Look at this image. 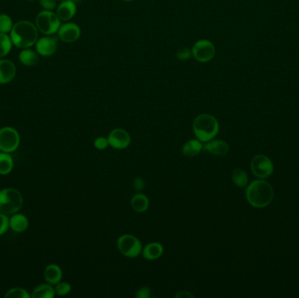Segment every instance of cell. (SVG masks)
Wrapping results in <instances>:
<instances>
[{"instance_id":"1","label":"cell","mask_w":299,"mask_h":298,"mask_svg":"<svg viewBox=\"0 0 299 298\" xmlns=\"http://www.w3.org/2000/svg\"><path fill=\"white\" fill-rule=\"evenodd\" d=\"M10 37L12 44L20 49L31 48L39 39V30L35 24L29 20H20L13 25Z\"/></svg>"},{"instance_id":"2","label":"cell","mask_w":299,"mask_h":298,"mask_svg":"<svg viewBox=\"0 0 299 298\" xmlns=\"http://www.w3.org/2000/svg\"><path fill=\"white\" fill-rule=\"evenodd\" d=\"M246 198L254 208H264L272 202L274 198L272 185L263 179L254 180L246 189Z\"/></svg>"},{"instance_id":"3","label":"cell","mask_w":299,"mask_h":298,"mask_svg":"<svg viewBox=\"0 0 299 298\" xmlns=\"http://www.w3.org/2000/svg\"><path fill=\"white\" fill-rule=\"evenodd\" d=\"M193 130L197 139L206 143L212 140L218 135L220 125L215 116L203 113L195 117L193 123Z\"/></svg>"},{"instance_id":"4","label":"cell","mask_w":299,"mask_h":298,"mask_svg":"<svg viewBox=\"0 0 299 298\" xmlns=\"http://www.w3.org/2000/svg\"><path fill=\"white\" fill-rule=\"evenodd\" d=\"M35 26L39 33L44 35L52 36L58 33L61 26V20L54 11L43 10L36 16Z\"/></svg>"},{"instance_id":"5","label":"cell","mask_w":299,"mask_h":298,"mask_svg":"<svg viewBox=\"0 0 299 298\" xmlns=\"http://www.w3.org/2000/svg\"><path fill=\"white\" fill-rule=\"evenodd\" d=\"M23 205L20 193L13 188H6L0 191V212L11 215L18 212Z\"/></svg>"},{"instance_id":"6","label":"cell","mask_w":299,"mask_h":298,"mask_svg":"<svg viewBox=\"0 0 299 298\" xmlns=\"http://www.w3.org/2000/svg\"><path fill=\"white\" fill-rule=\"evenodd\" d=\"M117 248L120 253L128 258H136L142 253V244L137 237L123 235L117 239Z\"/></svg>"},{"instance_id":"7","label":"cell","mask_w":299,"mask_h":298,"mask_svg":"<svg viewBox=\"0 0 299 298\" xmlns=\"http://www.w3.org/2000/svg\"><path fill=\"white\" fill-rule=\"evenodd\" d=\"M191 54L199 62H208L216 55V47L208 39H200L193 46Z\"/></svg>"},{"instance_id":"8","label":"cell","mask_w":299,"mask_h":298,"mask_svg":"<svg viewBox=\"0 0 299 298\" xmlns=\"http://www.w3.org/2000/svg\"><path fill=\"white\" fill-rule=\"evenodd\" d=\"M20 137L15 129L5 127L0 130V151L6 153L18 149Z\"/></svg>"},{"instance_id":"9","label":"cell","mask_w":299,"mask_h":298,"mask_svg":"<svg viewBox=\"0 0 299 298\" xmlns=\"http://www.w3.org/2000/svg\"><path fill=\"white\" fill-rule=\"evenodd\" d=\"M250 167L254 176L261 179L269 178L274 172L272 161L265 155H258L254 157L252 159Z\"/></svg>"},{"instance_id":"10","label":"cell","mask_w":299,"mask_h":298,"mask_svg":"<svg viewBox=\"0 0 299 298\" xmlns=\"http://www.w3.org/2000/svg\"><path fill=\"white\" fill-rule=\"evenodd\" d=\"M57 34H58V38L61 41L71 44L80 39L81 31L78 25L72 22H67L65 24L60 26Z\"/></svg>"},{"instance_id":"11","label":"cell","mask_w":299,"mask_h":298,"mask_svg":"<svg viewBox=\"0 0 299 298\" xmlns=\"http://www.w3.org/2000/svg\"><path fill=\"white\" fill-rule=\"evenodd\" d=\"M131 140L129 132L123 129H114L109 134V144L114 149H125L129 146Z\"/></svg>"},{"instance_id":"12","label":"cell","mask_w":299,"mask_h":298,"mask_svg":"<svg viewBox=\"0 0 299 298\" xmlns=\"http://www.w3.org/2000/svg\"><path fill=\"white\" fill-rule=\"evenodd\" d=\"M35 49L40 56H52L58 49V38L47 35L41 37L37 40Z\"/></svg>"},{"instance_id":"13","label":"cell","mask_w":299,"mask_h":298,"mask_svg":"<svg viewBox=\"0 0 299 298\" xmlns=\"http://www.w3.org/2000/svg\"><path fill=\"white\" fill-rule=\"evenodd\" d=\"M17 69L12 60L0 59V84H7L15 78Z\"/></svg>"},{"instance_id":"14","label":"cell","mask_w":299,"mask_h":298,"mask_svg":"<svg viewBox=\"0 0 299 298\" xmlns=\"http://www.w3.org/2000/svg\"><path fill=\"white\" fill-rule=\"evenodd\" d=\"M77 11L76 4L72 0H63L60 5L57 6L56 14L60 20L64 22L71 20L75 17Z\"/></svg>"},{"instance_id":"15","label":"cell","mask_w":299,"mask_h":298,"mask_svg":"<svg viewBox=\"0 0 299 298\" xmlns=\"http://www.w3.org/2000/svg\"><path fill=\"white\" fill-rule=\"evenodd\" d=\"M203 150L215 156H225L229 152V146L223 140H212L206 142L203 144Z\"/></svg>"},{"instance_id":"16","label":"cell","mask_w":299,"mask_h":298,"mask_svg":"<svg viewBox=\"0 0 299 298\" xmlns=\"http://www.w3.org/2000/svg\"><path fill=\"white\" fill-rule=\"evenodd\" d=\"M164 253V247L159 242H152L147 244L143 249H142V254L144 259L153 261L157 260L162 257Z\"/></svg>"},{"instance_id":"17","label":"cell","mask_w":299,"mask_h":298,"mask_svg":"<svg viewBox=\"0 0 299 298\" xmlns=\"http://www.w3.org/2000/svg\"><path fill=\"white\" fill-rule=\"evenodd\" d=\"M18 60L24 66H36L39 62V54L37 53V51L33 50L31 48H26L22 49L18 54Z\"/></svg>"},{"instance_id":"18","label":"cell","mask_w":299,"mask_h":298,"mask_svg":"<svg viewBox=\"0 0 299 298\" xmlns=\"http://www.w3.org/2000/svg\"><path fill=\"white\" fill-rule=\"evenodd\" d=\"M203 150V143L199 139H191L186 142L182 147V154L185 157H195Z\"/></svg>"},{"instance_id":"19","label":"cell","mask_w":299,"mask_h":298,"mask_svg":"<svg viewBox=\"0 0 299 298\" xmlns=\"http://www.w3.org/2000/svg\"><path fill=\"white\" fill-rule=\"evenodd\" d=\"M45 279L50 284H57L60 283L62 278V270L58 265L50 264L45 268L44 272Z\"/></svg>"},{"instance_id":"20","label":"cell","mask_w":299,"mask_h":298,"mask_svg":"<svg viewBox=\"0 0 299 298\" xmlns=\"http://www.w3.org/2000/svg\"><path fill=\"white\" fill-rule=\"evenodd\" d=\"M28 219L24 215H13L9 221V226L13 231L22 232L28 227Z\"/></svg>"},{"instance_id":"21","label":"cell","mask_w":299,"mask_h":298,"mask_svg":"<svg viewBox=\"0 0 299 298\" xmlns=\"http://www.w3.org/2000/svg\"><path fill=\"white\" fill-rule=\"evenodd\" d=\"M131 204L136 212H144L149 207V200L144 194H137L132 198Z\"/></svg>"},{"instance_id":"22","label":"cell","mask_w":299,"mask_h":298,"mask_svg":"<svg viewBox=\"0 0 299 298\" xmlns=\"http://www.w3.org/2000/svg\"><path fill=\"white\" fill-rule=\"evenodd\" d=\"M55 295V290L51 285L40 284L33 291V298H53Z\"/></svg>"},{"instance_id":"23","label":"cell","mask_w":299,"mask_h":298,"mask_svg":"<svg viewBox=\"0 0 299 298\" xmlns=\"http://www.w3.org/2000/svg\"><path fill=\"white\" fill-rule=\"evenodd\" d=\"M12 46L13 44L10 35L7 33H0V59H3L9 54Z\"/></svg>"},{"instance_id":"24","label":"cell","mask_w":299,"mask_h":298,"mask_svg":"<svg viewBox=\"0 0 299 298\" xmlns=\"http://www.w3.org/2000/svg\"><path fill=\"white\" fill-rule=\"evenodd\" d=\"M13 168V160L12 157L6 153H0V174L6 175L12 172Z\"/></svg>"},{"instance_id":"25","label":"cell","mask_w":299,"mask_h":298,"mask_svg":"<svg viewBox=\"0 0 299 298\" xmlns=\"http://www.w3.org/2000/svg\"><path fill=\"white\" fill-rule=\"evenodd\" d=\"M232 180L237 187L244 188L248 185V178L247 173L242 169H236L232 173Z\"/></svg>"},{"instance_id":"26","label":"cell","mask_w":299,"mask_h":298,"mask_svg":"<svg viewBox=\"0 0 299 298\" xmlns=\"http://www.w3.org/2000/svg\"><path fill=\"white\" fill-rule=\"evenodd\" d=\"M13 21L6 13L0 14V33H10L13 27Z\"/></svg>"},{"instance_id":"27","label":"cell","mask_w":299,"mask_h":298,"mask_svg":"<svg viewBox=\"0 0 299 298\" xmlns=\"http://www.w3.org/2000/svg\"><path fill=\"white\" fill-rule=\"evenodd\" d=\"M5 297L7 298H30V295L27 293V290L20 289V288H14V289H10L7 291Z\"/></svg>"},{"instance_id":"28","label":"cell","mask_w":299,"mask_h":298,"mask_svg":"<svg viewBox=\"0 0 299 298\" xmlns=\"http://www.w3.org/2000/svg\"><path fill=\"white\" fill-rule=\"evenodd\" d=\"M55 293L59 295H66L71 291V285L68 283H58L55 287Z\"/></svg>"},{"instance_id":"29","label":"cell","mask_w":299,"mask_h":298,"mask_svg":"<svg viewBox=\"0 0 299 298\" xmlns=\"http://www.w3.org/2000/svg\"><path fill=\"white\" fill-rule=\"evenodd\" d=\"M57 0H39V6L46 11H54L57 8Z\"/></svg>"},{"instance_id":"30","label":"cell","mask_w":299,"mask_h":298,"mask_svg":"<svg viewBox=\"0 0 299 298\" xmlns=\"http://www.w3.org/2000/svg\"><path fill=\"white\" fill-rule=\"evenodd\" d=\"M9 219L3 212H0V236L7 231L9 226Z\"/></svg>"},{"instance_id":"31","label":"cell","mask_w":299,"mask_h":298,"mask_svg":"<svg viewBox=\"0 0 299 298\" xmlns=\"http://www.w3.org/2000/svg\"><path fill=\"white\" fill-rule=\"evenodd\" d=\"M191 55H193L191 50L186 48L180 49V50L177 52L176 54L177 58L180 60H189L191 58Z\"/></svg>"},{"instance_id":"32","label":"cell","mask_w":299,"mask_h":298,"mask_svg":"<svg viewBox=\"0 0 299 298\" xmlns=\"http://www.w3.org/2000/svg\"><path fill=\"white\" fill-rule=\"evenodd\" d=\"M94 145H95L96 149L100 150V151L105 150L110 145L108 138H105V137H98V138H96V140L94 141Z\"/></svg>"},{"instance_id":"33","label":"cell","mask_w":299,"mask_h":298,"mask_svg":"<svg viewBox=\"0 0 299 298\" xmlns=\"http://www.w3.org/2000/svg\"><path fill=\"white\" fill-rule=\"evenodd\" d=\"M150 296H151V289L147 286L141 287L136 294L137 298H149Z\"/></svg>"},{"instance_id":"34","label":"cell","mask_w":299,"mask_h":298,"mask_svg":"<svg viewBox=\"0 0 299 298\" xmlns=\"http://www.w3.org/2000/svg\"><path fill=\"white\" fill-rule=\"evenodd\" d=\"M144 185H145V183L142 178H136L133 180V187L136 191H140L144 190Z\"/></svg>"},{"instance_id":"35","label":"cell","mask_w":299,"mask_h":298,"mask_svg":"<svg viewBox=\"0 0 299 298\" xmlns=\"http://www.w3.org/2000/svg\"><path fill=\"white\" fill-rule=\"evenodd\" d=\"M176 298H194V295H191V293L189 292L187 290H180L175 295Z\"/></svg>"},{"instance_id":"36","label":"cell","mask_w":299,"mask_h":298,"mask_svg":"<svg viewBox=\"0 0 299 298\" xmlns=\"http://www.w3.org/2000/svg\"><path fill=\"white\" fill-rule=\"evenodd\" d=\"M124 2H132V1H134V0H123Z\"/></svg>"},{"instance_id":"37","label":"cell","mask_w":299,"mask_h":298,"mask_svg":"<svg viewBox=\"0 0 299 298\" xmlns=\"http://www.w3.org/2000/svg\"><path fill=\"white\" fill-rule=\"evenodd\" d=\"M72 1H74L75 4L78 3V2H80V0H72Z\"/></svg>"},{"instance_id":"38","label":"cell","mask_w":299,"mask_h":298,"mask_svg":"<svg viewBox=\"0 0 299 298\" xmlns=\"http://www.w3.org/2000/svg\"><path fill=\"white\" fill-rule=\"evenodd\" d=\"M27 1H34V0H27Z\"/></svg>"},{"instance_id":"39","label":"cell","mask_w":299,"mask_h":298,"mask_svg":"<svg viewBox=\"0 0 299 298\" xmlns=\"http://www.w3.org/2000/svg\"><path fill=\"white\" fill-rule=\"evenodd\" d=\"M59 1H63V0H59Z\"/></svg>"}]
</instances>
